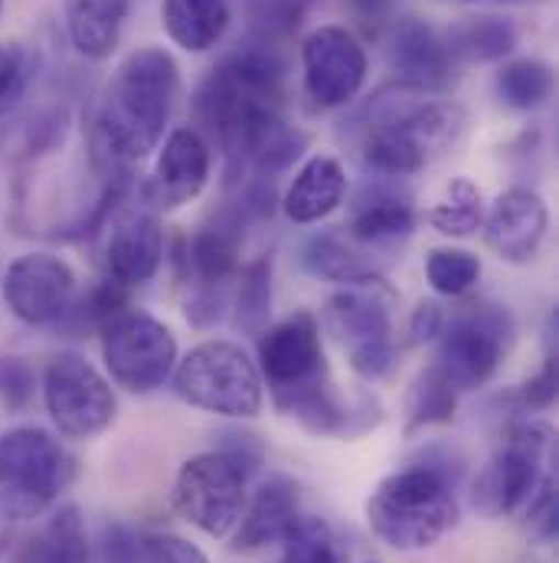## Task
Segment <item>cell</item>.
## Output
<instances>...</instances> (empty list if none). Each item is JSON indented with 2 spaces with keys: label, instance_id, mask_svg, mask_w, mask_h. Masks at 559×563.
I'll return each mask as SVG.
<instances>
[{
  "label": "cell",
  "instance_id": "6da1fadb",
  "mask_svg": "<svg viewBox=\"0 0 559 563\" xmlns=\"http://www.w3.org/2000/svg\"><path fill=\"white\" fill-rule=\"evenodd\" d=\"M180 96V69L160 46H141L128 53L92 119V157L109 177H125L128 167L150 157L170 125Z\"/></svg>",
  "mask_w": 559,
  "mask_h": 563
},
{
  "label": "cell",
  "instance_id": "7a4b0ae2",
  "mask_svg": "<svg viewBox=\"0 0 559 563\" xmlns=\"http://www.w3.org/2000/svg\"><path fill=\"white\" fill-rule=\"evenodd\" d=\"M288 59L276 43L246 36L226 53L193 96L200 135L213 141L226 164L266 122L284 115Z\"/></svg>",
  "mask_w": 559,
  "mask_h": 563
},
{
  "label": "cell",
  "instance_id": "3957f363",
  "mask_svg": "<svg viewBox=\"0 0 559 563\" xmlns=\"http://www.w3.org/2000/svg\"><path fill=\"white\" fill-rule=\"evenodd\" d=\"M465 125L461 106L400 86L396 92H380L367 106L360 154L377 177L403 180L438 161L461 139Z\"/></svg>",
  "mask_w": 559,
  "mask_h": 563
},
{
  "label": "cell",
  "instance_id": "277c9868",
  "mask_svg": "<svg viewBox=\"0 0 559 563\" xmlns=\"http://www.w3.org/2000/svg\"><path fill=\"white\" fill-rule=\"evenodd\" d=\"M370 531L393 551H425L458 521L455 482L445 465L422 462L377 485L367 505Z\"/></svg>",
  "mask_w": 559,
  "mask_h": 563
},
{
  "label": "cell",
  "instance_id": "5b68a950",
  "mask_svg": "<svg viewBox=\"0 0 559 563\" xmlns=\"http://www.w3.org/2000/svg\"><path fill=\"white\" fill-rule=\"evenodd\" d=\"M396 311V288L377 273H364L340 282V288L324 301L321 324L344 347L354 374L364 380H383L393 374L400 357Z\"/></svg>",
  "mask_w": 559,
  "mask_h": 563
},
{
  "label": "cell",
  "instance_id": "8992f818",
  "mask_svg": "<svg viewBox=\"0 0 559 563\" xmlns=\"http://www.w3.org/2000/svg\"><path fill=\"white\" fill-rule=\"evenodd\" d=\"M76 478L72 452L40 426H16L0 435V521L46 515Z\"/></svg>",
  "mask_w": 559,
  "mask_h": 563
},
{
  "label": "cell",
  "instance_id": "52a82bcc",
  "mask_svg": "<svg viewBox=\"0 0 559 563\" xmlns=\"http://www.w3.org/2000/svg\"><path fill=\"white\" fill-rule=\"evenodd\" d=\"M174 394L206 413L253 420L262 413L266 384L256 361L233 341H203L174 367Z\"/></svg>",
  "mask_w": 559,
  "mask_h": 563
},
{
  "label": "cell",
  "instance_id": "ba28073f",
  "mask_svg": "<svg viewBox=\"0 0 559 563\" xmlns=\"http://www.w3.org/2000/svg\"><path fill=\"white\" fill-rule=\"evenodd\" d=\"M259 374L269 387L279 413H291L301 400L324 390L327 364L321 344V324L311 311H294L259 334Z\"/></svg>",
  "mask_w": 559,
  "mask_h": 563
},
{
  "label": "cell",
  "instance_id": "9c48e42d",
  "mask_svg": "<svg viewBox=\"0 0 559 563\" xmlns=\"http://www.w3.org/2000/svg\"><path fill=\"white\" fill-rule=\"evenodd\" d=\"M249 468L226 449L200 452L187 459L174 482L177 511L210 538H230L246 511Z\"/></svg>",
  "mask_w": 559,
  "mask_h": 563
},
{
  "label": "cell",
  "instance_id": "30bf717a",
  "mask_svg": "<svg viewBox=\"0 0 559 563\" xmlns=\"http://www.w3.org/2000/svg\"><path fill=\"white\" fill-rule=\"evenodd\" d=\"M511 318L497 305H465L445 318L438 331L435 364L455 390H474L488 384L507 351Z\"/></svg>",
  "mask_w": 559,
  "mask_h": 563
},
{
  "label": "cell",
  "instance_id": "8fae6325",
  "mask_svg": "<svg viewBox=\"0 0 559 563\" xmlns=\"http://www.w3.org/2000/svg\"><path fill=\"white\" fill-rule=\"evenodd\" d=\"M554 442V429L547 422L524 420L507 426L501 435V445L488 459L474 501L488 515H521L530 495L544 485L547 472V452Z\"/></svg>",
  "mask_w": 559,
  "mask_h": 563
},
{
  "label": "cell",
  "instance_id": "7c38bea8",
  "mask_svg": "<svg viewBox=\"0 0 559 563\" xmlns=\"http://www.w3.org/2000/svg\"><path fill=\"white\" fill-rule=\"evenodd\" d=\"M102 357L119 387L128 394H154L177 367V338L164 321L144 311H125L102 331Z\"/></svg>",
  "mask_w": 559,
  "mask_h": 563
},
{
  "label": "cell",
  "instance_id": "4fadbf2b",
  "mask_svg": "<svg viewBox=\"0 0 559 563\" xmlns=\"http://www.w3.org/2000/svg\"><path fill=\"white\" fill-rule=\"evenodd\" d=\"M49 420L69 439H92L115 422L119 400L112 384L79 354H56L43 374Z\"/></svg>",
  "mask_w": 559,
  "mask_h": 563
},
{
  "label": "cell",
  "instance_id": "5bb4252c",
  "mask_svg": "<svg viewBox=\"0 0 559 563\" xmlns=\"http://www.w3.org/2000/svg\"><path fill=\"white\" fill-rule=\"evenodd\" d=\"M301 73L304 92L314 106L344 109L367 82V49L347 26H317L301 43Z\"/></svg>",
  "mask_w": 559,
  "mask_h": 563
},
{
  "label": "cell",
  "instance_id": "9a60e30c",
  "mask_svg": "<svg viewBox=\"0 0 559 563\" xmlns=\"http://www.w3.org/2000/svg\"><path fill=\"white\" fill-rule=\"evenodd\" d=\"M76 295V273L49 253H26L3 276V301L23 324H59Z\"/></svg>",
  "mask_w": 559,
  "mask_h": 563
},
{
  "label": "cell",
  "instance_id": "2e32d148",
  "mask_svg": "<svg viewBox=\"0 0 559 563\" xmlns=\"http://www.w3.org/2000/svg\"><path fill=\"white\" fill-rule=\"evenodd\" d=\"M132 190V187H128ZM128 190L115 203V220L105 246V263L112 279L125 288L144 285L157 276L164 260V230L157 210L138 194V200H128Z\"/></svg>",
  "mask_w": 559,
  "mask_h": 563
},
{
  "label": "cell",
  "instance_id": "e0dca14e",
  "mask_svg": "<svg viewBox=\"0 0 559 563\" xmlns=\"http://www.w3.org/2000/svg\"><path fill=\"white\" fill-rule=\"evenodd\" d=\"M206 180H210V141L197 129H174L164 141L141 194L157 213H167L197 200Z\"/></svg>",
  "mask_w": 559,
  "mask_h": 563
},
{
  "label": "cell",
  "instance_id": "ac0fdd59",
  "mask_svg": "<svg viewBox=\"0 0 559 563\" xmlns=\"http://www.w3.org/2000/svg\"><path fill=\"white\" fill-rule=\"evenodd\" d=\"M390 66L403 89L420 96H441L455 82V56L445 36L420 16L390 23Z\"/></svg>",
  "mask_w": 559,
  "mask_h": 563
},
{
  "label": "cell",
  "instance_id": "d6986e66",
  "mask_svg": "<svg viewBox=\"0 0 559 563\" xmlns=\"http://www.w3.org/2000/svg\"><path fill=\"white\" fill-rule=\"evenodd\" d=\"M550 227V210L537 190L527 187H511L504 190L494 203L491 213L484 217V236L488 246L514 266H524L537 256L544 236Z\"/></svg>",
  "mask_w": 559,
  "mask_h": 563
},
{
  "label": "cell",
  "instance_id": "ffe728a7",
  "mask_svg": "<svg viewBox=\"0 0 559 563\" xmlns=\"http://www.w3.org/2000/svg\"><path fill=\"white\" fill-rule=\"evenodd\" d=\"M344 230L357 250H393L413 236L416 207L390 184V177H373V184H364L357 194Z\"/></svg>",
  "mask_w": 559,
  "mask_h": 563
},
{
  "label": "cell",
  "instance_id": "44dd1931",
  "mask_svg": "<svg viewBox=\"0 0 559 563\" xmlns=\"http://www.w3.org/2000/svg\"><path fill=\"white\" fill-rule=\"evenodd\" d=\"M243 227L246 220L239 217L236 207H226L216 213L206 227H200L187 240L183 263L197 285H216L226 288V282L239 276V253H243Z\"/></svg>",
  "mask_w": 559,
  "mask_h": 563
},
{
  "label": "cell",
  "instance_id": "7402d4cb",
  "mask_svg": "<svg viewBox=\"0 0 559 563\" xmlns=\"http://www.w3.org/2000/svg\"><path fill=\"white\" fill-rule=\"evenodd\" d=\"M298 518H301V505H298L294 482H288L281 475L269 478L256 492V498L246 501V511L233 531V551L253 554V551H266L272 544H281Z\"/></svg>",
  "mask_w": 559,
  "mask_h": 563
},
{
  "label": "cell",
  "instance_id": "603a6c76",
  "mask_svg": "<svg viewBox=\"0 0 559 563\" xmlns=\"http://www.w3.org/2000/svg\"><path fill=\"white\" fill-rule=\"evenodd\" d=\"M347 197V174L344 164L331 154H314L301 164L291 187L281 197V210L291 223L311 227L331 217Z\"/></svg>",
  "mask_w": 559,
  "mask_h": 563
},
{
  "label": "cell",
  "instance_id": "cb8c5ba5",
  "mask_svg": "<svg viewBox=\"0 0 559 563\" xmlns=\"http://www.w3.org/2000/svg\"><path fill=\"white\" fill-rule=\"evenodd\" d=\"M128 20V0H66V33L79 56L109 59Z\"/></svg>",
  "mask_w": 559,
  "mask_h": 563
},
{
  "label": "cell",
  "instance_id": "d4e9b609",
  "mask_svg": "<svg viewBox=\"0 0 559 563\" xmlns=\"http://www.w3.org/2000/svg\"><path fill=\"white\" fill-rule=\"evenodd\" d=\"M230 0H164L160 26L174 46L187 53H210L230 30Z\"/></svg>",
  "mask_w": 559,
  "mask_h": 563
},
{
  "label": "cell",
  "instance_id": "484cf974",
  "mask_svg": "<svg viewBox=\"0 0 559 563\" xmlns=\"http://www.w3.org/2000/svg\"><path fill=\"white\" fill-rule=\"evenodd\" d=\"M16 563H89V538L79 508H56L40 534L23 544Z\"/></svg>",
  "mask_w": 559,
  "mask_h": 563
},
{
  "label": "cell",
  "instance_id": "4316f807",
  "mask_svg": "<svg viewBox=\"0 0 559 563\" xmlns=\"http://www.w3.org/2000/svg\"><path fill=\"white\" fill-rule=\"evenodd\" d=\"M445 46L455 56V63L458 59L494 63V59H504L517 46V30L504 16H478V20L451 26L445 36Z\"/></svg>",
  "mask_w": 559,
  "mask_h": 563
},
{
  "label": "cell",
  "instance_id": "83f0119b",
  "mask_svg": "<svg viewBox=\"0 0 559 563\" xmlns=\"http://www.w3.org/2000/svg\"><path fill=\"white\" fill-rule=\"evenodd\" d=\"M554 86H557L554 69L544 59L504 63L497 79H494L497 99L514 112H534V109L547 106L554 99Z\"/></svg>",
  "mask_w": 559,
  "mask_h": 563
},
{
  "label": "cell",
  "instance_id": "f1b7e54d",
  "mask_svg": "<svg viewBox=\"0 0 559 563\" xmlns=\"http://www.w3.org/2000/svg\"><path fill=\"white\" fill-rule=\"evenodd\" d=\"M432 230L441 236H471L484 227V197L468 177H455L445 190V197L428 210Z\"/></svg>",
  "mask_w": 559,
  "mask_h": 563
},
{
  "label": "cell",
  "instance_id": "f546056e",
  "mask_svg": "<svg viewBox=\"0 0 559 563\" xmlns=\"http://www.w3.org/2000/svg\"><path fill=\"white\" fill-rule=\"evenodd\" d=\"M304 266L321 276V279L331 282H347L354 276H364V273H373L360 256H357V246L347 240V233H317L314 240H308L304 246Z\"/></svg>",
  "mask_w": 559,
  "mask_h": 563
},
{
  "label": "cell",
  "instance_id": "4dcf8cb0",
  "mask_svg": "<svg viewBox=\"0 0 559 563\" xmlns=\"http://www.w3.org/2000/svg\"><path fill=\"white\" fill-rule=\"evenodd\" d=\"M272 314V256H259L243 269L236 295V328L246 334H262Z\"/></svg>",
  "mask_w": 559,
  "mask_h": 563
},
{
  "label": "cell",
  "instance_id": "1f68e13d",
  "mask_svg": "<svg viewBox=\"0 0 559 563\" xmlns=\"http://www.w3.org/2000/svg\"><path fill=\"white\" fill-rule=\"evenodd\" d=\"M425 279L445 298H461L481 279V260L468 250L441 246L425 256Z\"/></svg>",
  "mask_w": 559,
  "mask_h": 563
},
{
  "label": "cell",
  "instance_id": "d6a6232c",
  "mask_svg": "<svg viewBox=\"0 0 559 563\" xmlns=\"http://www.w3.org/2000/svg\"><path fill=\"white\" fill-rule=\"evenodd\" d=\"M314 7H317V0H246L249 36L279 43L304 23V16Z\"/></svg>",
  "mask_w": 559,
  "mask_h": 563
},
{
  "label": "cell",
  "instance_id": "836d02e7",
  "mask_svg": "<svg viewBox=\"0 0 559 563\" xmlns=\"http://www.w3.org/2000/svg\"><path fill=\"white\" fill-rule=\"evenodd\" d=\"M455 404H458V390L441 377V371L438 367L422 371L410 394V432L435 422H448L455 417Z\"/></svg>",
  "mask_w": 559,
  "mask_h": 563
},
{
  "label": "cell",
  "instance_id": "e575fe53",
  "mask_svg": "<svg viewBox=\"0 0 559 563\" xmlns=\"http://www.w3.org/2000/svg\"><path fill=\"white\" fill-rule=\"evenodd\" d=\"M281 563H340V551L321 518L301 515L281 541Z\"/></svg>",
  "mask_w": 559,
  "mask_h": 563
},
{
  "label": "cell",
  "instance_id": "d590c367",
  "mask_svg": "<svg viewBox=\"0 0 559 563\" xmlns=\"http://www.w3.org/2000/svg\"><path fill=\"white\" fill-rule=\"evenodd\" d=\"M33 79V59L20 43H0V119L10 115Z\"/></svg>",
  "mask_w": 559,
  "mask_h": 563
},
{
  "label": "cell",
  "instance_id": "8d00e7d4",
  "mask_svg": "<svg viewBox=\"0 0 559 563\" xmlns=\"http://www.w3.org/2000/svg\"><path fill=\"white\" fill-rule=\"evenodd\" d=\"M128 563H210L206 554L177 534H138Z\"/></svg>",
  "mask_w": 559,
  "mask_h": 563
},
{
  "label": "cell",
  "instance_id": "74e56055",
  "mask_svg": "<svg viewBox=\"0 0 559 563\" xmlns=\"http://www.w3.org/2000/svg\"><path fill=\"white\" fill-rule=\"evenodd\" d=\"M33 367L20 357H0V400L7 410H23L33 400Z\"/></svg>",
  "mask_w": 559,
  "mask_h": 563
},
{
  "label": "cell",
  "instance_id": "f35d334b",
  "mask_svg": "<svg viewBox=\"0 0 559 563\" xmlns=\"http://www.w3.org/2000/svg\"><path fill=\"white\" fill-rule=\"evenodd\" d=\"M226 288H216V285H197L193 295L187 298V321L197 324V328H213L216 321H223L226 314Z\"/></svg>",
  "mask_w": 559,
  "mask_h": 563
},
{
  "label": "cell",
  "instance_id": "ab89813d",
  "mask_svg": "<svg viewBox=\"0 0 559 563\" xmlns=\"http://www.w3.org/2000/svg\"><path fill=\"white\" fill-rule=\"evenodd\" d=\"M554 397H557V364H554V357H550V361L544 364V371H540L534 380L524 384V404L534 407V410H544V407L554 404Z\"/></svg>",
  "mask_w": 559,
  "mask_h": 563
},
{
  "label": "cell",
  "instance_id": "60d3db41",
  "mask_svg": "<svg viewBox=\"0 0 559 563\" xmlns=\"http://www.w3.org/2000/svg\"><path fill=\"white\" fill-rule=\"evenodd\" d=\"M441 324H445L441 305H438V301H422L420 308L413 311V318H410V334H413L416 344H422V341H435L438 331H441Z\"/></svg>",
  "mask_w": 559,
  "mask_h": 563
},
{
  "label": "cell",
  "instance_id": "b9f144b4",
  "mask_svg": "<svg viewBox=\"0 0 559 563\" xmlns=\"http://www.w3.org/2000/svg\"><path fill=\"white\" fill-rule=\"evenodd\" d=\"M350 7V13L367 26V30H383L393 23V10L396 0H344Z\"/></svg>",
  "mask_w": 559,
  "mask_h": 563
},
{
  "label": "cell",
  "instance_id": "7bdbcfd3",
  "mask_svg": "<svg viewBox=\"0 0 559 563\" xmlns=\"http://www.w3.org/2000/svg\"><path fill=\"white\" fill-rule=\"evenodd\" d=\"M0 13H3V0H0Z\"/></svg>",
  "mask_w": 559,
  "mask_h": 563
},
{
  "label": "cell",
  "instance_id": "ee69618b",
  "mask_svg": "<svg viewBox=\"0 0 559 563\" xmlns=\"http://www.w3.org/2000/svg\"><path fill=\"white\" fill-rule=\"evenodd\" d=\"M497 3H507V0H497Z\"/></svg>",
  "mask_w": 559,
  "mask_h": 563
}]
</instances>
